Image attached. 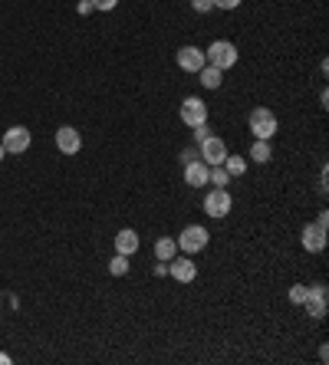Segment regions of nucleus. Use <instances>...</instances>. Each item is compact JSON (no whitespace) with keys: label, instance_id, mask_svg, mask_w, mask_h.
<instances>
[{"label":"nucleus","instance_id":"dca6fc26","mask_svg":"<svg viewBox=\"0 0 329 365\" xmlns=\"http://www.w3.org/2000/svg\"><path fill=\"white\" fill-rule=\"evenodd\" d=\"M270 158H274V149H270V142H267V139H253L251 151H247V161H253V165H267Z\"/></svg>","mask_w":329,"mask_h":365},{"label":"nucleus","instance_id":"c85d7f7f","mask_svg":"<svg viewBox=\"0 0 329 365\" xmlns=\"http://www.w3.org/2000/svg\"><path fill=\"white\" fill-rule=\"evenodd\" d=\"M79 13H83V17H86V13H92V4H89V0H79V7H76Z\"/></svg>","mask_w":329,"mask_h":365},{"label":"nucleus","instance_id":"2f4dec72","mask_svg":"<svg viewBox=\"0 0 329 365\" xmlns=\"http://www.w3.org/2000/svg\"><path fill=\"white\" fill-rule=\"evenodd\" d=\"M4 158H7V149H4V145H0V161H4Z\"/></svg>","mask_w":329,"mask_h":365},{"label":"nucleus","instance_id":"f257e3e1","mask_svg":"<svg viewBox=\"0 0 329 365\" xmlns=\"http://www.w3.org/2000/svg\"><path fill=\"white\" fill-rule=\"evenodd\" d=\"M247 125H251V132H253V139H274L276 135V129H280V122H276V112L274 109H267V106H257L247 116Z\"/></svg>","mask_w":329,"mask_h":365},{"label":"nucleus","instance_id":"6e6552de","mask_svg":"<svg viewBox=\"0 0 329 365\" xmlns=\"http://www.w3.org/2000/svg\"><path fill=\"white\" fill-rule=\"evenodd\" d=\"M303 306H307L309 319H326V310H329V290H326V283H313V287H309V296L303 300Z\"/></svg>","mask_w":329,"mask_h":365},{"label":"nucleus","instance_id":"f8f14e48","mask_svg":"<svg viewBox=\"0 0 329 365\" xmlns=\"http://www.w3.org/2000/svg\"><path fill=\"white\" fill-rule=\"evenodd\" d=\"M56 149L63 151V155H79V149H83V135H79V129H73V125H59V129H56Z\"/></svg>","mask_w":329,"mask_h":365},{"label":"nucleus","instance_id":"c756f323","mask_svg":"<svg viewBox=\"0 0 329 365\" xmlns=\"http://www.w3.org/2000/svg\"><path fill=\"white\" fill-rule=\"evenodd\" d=\"M316 224H319V227L329 224V214H326V211H319V214H316Z\"/></svg>","mask_w":329,"mask_h":365},{"label":"nucleus","instance_id":"7c9ffc66","mask_svg":"<svg viewBox=\"0 0 329 365\" xmlns=\"http://www.w3.org/2000/svg\"><path fill=\"white\" fill-rule=\"evenodd\" d=\"M10 362H13L10 355H7V352H0V365H10Z\"/></svg>","mask_w":329,"mask_h":365},{"label":"nucleus","instance_id":"0eeeda50","mask_svg":"<svg viewBox=\"0 0 329 365\" xmlns=\"http://www.w3.org/2000/svg\"><path fill=\"white\" fill-rule=\"evenodd\" d=\"M197 155H201V161L208 165V168H214V165H224V158H227V142L218 139V135H208V139L197 145Z\"/></svg>","mask_w":329,"mask_h":365},{"label":"nucleus","instance_id":"423d86ee","mask_svg":"<svg viewBox=\"0 0 329 365\" xmlns=\"http://www.w3.org/2000/svg\"><path fill=\"white\" fill-rule=\"evenodd\" d=\"M0 145L7 149V155H23V151H30L33 135H30V129H27V125H10V129L4 132Z\"/></svg>","mask_w":329,"mask_h":365},{"label":"nucleus","instance_id":"cd10ccee","mask_svg":"<svg viewBox=\"0 0 329 365\" xmlns=\"http://www.w3.org/2000/svg\"><path fill=\"white\" fill-rule=\"evenodd\" d=\"M152 273H155V277H168V263H164V260H158V263L152 267Z\"/></svg>","mask_w":329,"mask_h":365},{"label":"nucleus","instance_id":"9d476101","mask_svg":"<svg viewBox=\"0 0 329 365\" xmlns=\"http://www.w3.org/2000/svg\"><path fill=\"white\" fill-rule=\"evenodd\" d=\"M168 277H175L178 283H195L197 280V263L188 254H181V257H172L168 260Z\"/></svg>","mask_w":329,"mask_h":365},{"label":"nucleus","instance_id":"a878e982","mask_svg":"<svg viewBox=\"0 0 329 365\" xmlns=\"http://www.w3.org/2000/svg\"><path fill=\"white\" fill-rule=\"evenodd\" d=\"M208 135H211V129H208V122H204V125H197V129H195V145H201V142L208 139Z\"/></svg>","mask_w":329,"mask_h":365},{"label":"nucleus","instance_id":"2eb2a0df","mask_svg":"<svg viewBox=\"0 0 329 365\" xmlns=\"http://www.w3.org/2000/svg\"><path fill=\"white\" fill-rule=\"evenodd\" d=\"M195 76H201V86L204 89H220L224 86V73H220L218 66H211V63H204Z\"/></svg>","mask_w":329,"mask_h":365},{"label":"nucleus","instance_id":"7ed1b4c3","mask_svg":"<svg viewBox=\"0 0 329 365\" xmlns=\"http://www.w3.org/2000/svg\"><path fill=\"white\" fill-rule=\"evenodd\" d=\"M237 46L230 43V40H214V43L204 50V60H208L211 66H218L220 73H227L230 66H237Z\"/></svg>","mask_w":329,"mask_h":365},{"label":"nucleus","instance_id":"a211bd4d","mask_svg":"<svg viewBox=\"0 0 329 365\" xmlns=\"http://www.w3.org/2000/svg\"><path fill=\"white\" fill-rule=\"evenodd\" d=\"M224 168H227L230 178H244L247 174V155H227L224 158Z\"/></svg>","mask_w":329,"mask_h":365},{"label":"nucleus","instance_id":"ddd939ff","mask_svg":"<svg viewBox=\"0 0 329 365\" xmlns=\"http://www.w3.org/2000/svg\"><path fill=\"white\" fill-rule=\"evenodd\" d=\"M208 174H211V168L201 158L185 165V184L188 188H204V184H208Z\"/></svg>","mask_w":329,"mask_h":365},{"label":"nucleus","instance_id":"bb28decb","mask_svg":"<svg viewBox=\"0 0 329 365\" xmlns=\"http://www.w3.org/2000/svg\"><path fill=\"white\" fill-rule=\"evenodd\" d=\"M319 191H323V194L329 191V172H326V165H323V172H319Z\"/></svg>","mask_w":329,"mask_h":365},{"label":"nucleus","instance_id":"aec40b11","mask_svg":"<svg viewBox=\"0 0 329 365\" xmlns=\"http://www.w3.org/2000/svg\"><path fill=\"white\" fill-rule=\"evenodd\" d=\"M129 270H132V263H129L125 254H115V257L109 260V273H112V277H125Z\"/></svg>","mask_w":329,"mask_h":365},{"label":"nucleus","instance_id":"f03ea898","mask_svg":"<svg viewBox=\"0 0 329 365\" xmlns=\"http://www.w3.org/2000/svg\"><path fill=\"white\" fill-rule=\"evenodd\" d=\"M208 240H211V234H208V227H204V224H188L185 230L175 237L178 250L188 254V257H191V254H201V250L208 247Z\"/></svg>","mask_w":329,"mask_h":365},{"label":"nucleus","instance_id":"20e7f679","mask_svg":"<svg viewBox=\"0 0 329 365\" xmlns=\"http://www.w3.org/2000/svg\"><path fill=\"white\" fill-rule=\"evenodd\" d=\"M178 118L185 122L188 129L204 125V122H208V106H204V99L201 96H185L181 99V106H178Z\"/></svg>","mask_w":329,"mask_h":365},{"label":"nucleus","instance_id":"6ab92c4d","mask_svg":"<svg viewBox=\"0 0 329 365\" xmlns=\"http://www.w3.org/2000/svg\"><path fill=\"white\" fill-rule=\"evenodd\" d=\"M208 184H211V188H227V184H230L227 168H224V165H214L211 174H208Z\"/></svg>","mask_w":329,"mask_h":365},{"label":"nucleus","instance_id":"393cba45","mask_svg":"<svg viewBox=\"0 0 329 365\" xmlns=\"http://www.w3.org/2000/svg\"><path fill=\"white\" fill-rule=\"evenodd\" d=\"M244 0H214V11H237Z\"/></svg>","mask_w":329,"mask_h":365},{"label":"nucleus","instance_id":"b1692460","mask_svg":"<svg viewBox=\"0 0 329 365\" xmlns=\"http://www.w3.org/2000/svg\"><path fill=\"white\" fill-rule=\"evenodd\" d=\"M195 158H201V155H197V145H188V149H181V155H178L181 165H188V161H195Z\"/></svg>","mask_w":329,"mask_h":365},{"label":"nucleus","instance_id":"4468645a","mask_svg":"<svg viewBox=\"0 0 329 365\" xmlns=\"http://www.w3.org/2000/svg\"><path fill=\"white\" fill-rule=\"evenodd\" d=\"M139 247H142V240H139V234H135L132 227H122L119 234H115V254H125V257H132Z\"/></svg>","mask_w":329,"mask_h":365},{"label":"nucleus","instance_id":"1a4fd4ad","mask_svg":"<svg viewBox=\"0 0 329 365\" xmlns=\"http://www.w3.org/2000/svg\"><path fill=\"white\" fill-rule=\"evenodd\" d=\"M175 63H178V69H181V73H197V69L208 63V60H204V50H201V46L188 43V46H178Z\"/></svg>","mask_w":329,"mask_h":365},{"label":"nucleus","instance_id":"39448f33","mask_svg":"<svg viewBox=\"0 0 329 365\" xmlns=\"http://www.w3.org/2000/svg\"><path fill=\"white\" fill-rule=\"evenodd\" d=\"M230 211H234V198H230L227 188H211V191L204 194V214L208 217L220 221V217H227Z\"/></svg>","mask_w":329,"mask_h":365},{"label":"nucleus","instance_id":"5701e85b","mask_svg":"<svg viewBox=\"0 0 329 365\" xmlns=\"http://www.w3.org/2000/svg\"><path fill=\"white\" fill-rule=\"evenodd\" d=\"M191 11L195 13H211L214 11V0H191Z\"/></svg>","mask_w":329,"mask_h":365},{"label":"nucleus","instance_id":"4be33fe9","mask_svg":"<svg viewBox=\"0 0 329 365\" xmlns=\"http://www.w3.org/2000/svg\"><path fill=\"white\" fill-rule=\"evenodd\" d=\"M89 4H92V11H99V13H109L119 7V0H89Z\"/></svg>","mask_w":329,"mask_h":365},{"label":"nucleus","instance_id":"412c9836","mask_svg":"<svg viewBox=\"0 0 329 365\" xmlns=\"http://www.w3.org/2000/svg\"><path fill=\"white\" fill-rule=\"evenodd\" d=\"M286 296H290V303H296V306H303V300L309 296V287H307V283H293Z\"/></svg>","mask_w":329,"mask_h":365},{"label":"nucleus","instance_id":"f3484780","mask_svg":"<svg viewBox=\"0 0 329 365\" xmlns=\"http://www.w3.org/2000/svg\"><path fill=\"white\" fill-rule=\"evenodd\" d=\"M175 254H178L175 237H158V240H155V260H164V263H168Z\"/></svg>","mask_w":329,"mask_h":365},{"label":"nucleus","instance_id":"473e14b6","mask_svg":"<svg viewBox=\"0 0 329 365\" xmlns=\"http://www.w3.org/2000/svg\"><path fill=\"white\" fill-rule=\"evenodd\" d=\"M0 303H4V293H0Z\"/></svg>","mask_w":329,"mask_h":365},{"label":"nucleus","instance_id":"9b49d317","mask_svg":"<svg viewBox=\"0 0 329 365\" xmlns=\"http://www.w3.org/2000/svg\"><path fill=\"white\" fill-rule=\"evenodd\" d=\"M300 244H303L307 254H323V250H326V227H319L316 221L307 224L300 230Z\"/></svg>","mask_w":329,"mask_h":365}]
</instances>
